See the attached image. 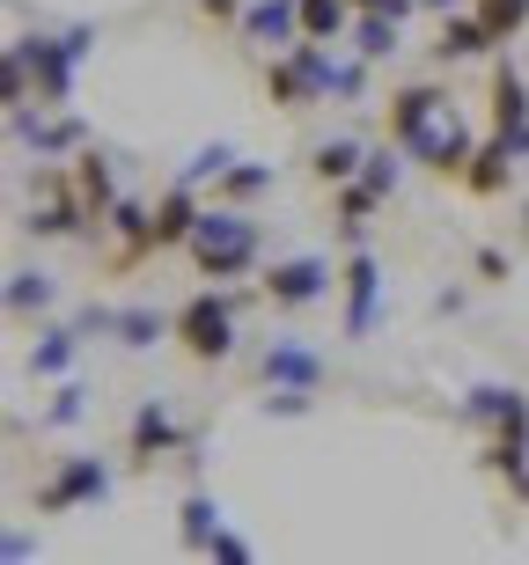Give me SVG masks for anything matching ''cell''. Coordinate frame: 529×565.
Instances as JSON below:
<instances>
[{"mask_svg":"<svg viewBox=\"0 0 529 565\" xmlns=\"http://www.w3.org/2000/svg\"><path fill=\"white\" fill-rule=\"evenodd\" d=\"M88 52H96V30L88 22H74L60 38H44V30L15 38L8 44V104H30V82H38V104H66Z\"/></svg>","mask_w":529,"mask_h":565,"instance_id":"6da1fadb","label":"cell"},{"mask_svg":"<svg viewBox=\"0 0 529 565\" xmlns=\"http://www.w3.org/2000/svg\"><path fill=\"white\" fill-rule=\"evenodd\" d=\"M257 250H265V235H257L251 206H229V199H213L207 213H199V228H191L184 257L199 279H243L257 265Z\"/></svg>","mask_w":529,"mask_h":565,"instance_id":"7a4b0ae2","label":"cell"},{"mask_svg":"<svg viewBox=\"0 0 529 565\" xmlns=\"http://www.w3.org/2000/svg\"><path fill=\"white\" fill-rule=\"evenodd\" d=\"M331 66H339V52L317 38L287 44V52H273L265 60V96H273L279 110H309V104H331Z\"/></svg>","mask_w":529,"mask_h":565,"instance_id":"3957f363","label":"cell"},{"mask_svg":"<svg viewBox=\"0 0 529 565\" xmlns=\"http://www.w3.org/2000/svg\"><path fill=\"white\" fill-rule=\"evenodd\" d=\"M235 309H243V294H229V287H199L184 309H177V345H184L199 367L229 360V353H235Z\"/></svg>","mask_w":529,"mask_h":565,"instance_id":"277c9868","label":"cell"},{"mask_svg":"<svg viewBox=\"0 0 529 565\" xmlns=\"http://www.w3.org/2000/svg\"><path fill=\"white\" fill-rule=\"evenodd\" d=\"M257 287H265V301H273L279 316H301V309H317V301H331L339 265H331V257H273Z\"/></svg>","mask_w":529,"mask_h":565,"instance_id":"5b68a950","label":"cell"},{"mask_svg":"<svg viewBox=\"0 0 529 565\" xmlns=\"http://www.w3.org/2000/svg\"><path fill=\"white\" fill-rule=\"evenodd\" d=\"M110 462L104 456H60V470L38 484V514H74V507H104L110 500Z\"/></svg>","mask_w":529,"mask_h":565,"instance_id":"8992f818","label":"cell"},{"mask_svg":"<svg viewBox=\"0 0 529 565\" xmlns=\"http://www.w3.org/2000/svg\"><path fill=\"white\" fill-rule=\"evenodd\" d=\"M184 448H191V434L177 426L170 397H140V404H133V419H126V456H133V470H155V462L184 456Z\"/></svg>","mask_w":529,"mask_h":565,"instance_id":"52a82bcc","label":"cell"},{"mask_svg":"<svg viewBox=\"0 0 529 565\" xmlns=\"http://www.w3.org/2000/svg\"><path fill=\"white\" fill-rule=\"evenodd\" d=\"M404 154H412L420 169H434V177H464L470 154H478V140H470V126L456 118V104H448V110H434V118L404 140Z\"/></svg>","mask_w":529,"mask_h":565,"instance_id":"ba28073f","label":"cell"},{"mask_svg":"<svg viewBox=\"0 0 529 565\" xmlns=\"http://www.w3.org/2000/svg\"><path fill=\"white\" fill-rule=\"evenodd\" d=\"M464 419L486 426V440H522L529 448V390H515V382H478V390H464Z\"/></svg>","mask_w":529,"mask_h":565,"instance_id":"9c48e42d","label":"cell"},{"mask_svg":"<svg viewBox=\"0 0 529 565\" xmlns=\"http://www.w3.org/2000/svg\"><path fill=\"white\" fill-rule=\"evenodd\" d=\"M339 294H346V338H368L382 316V265L368 243L339 257Z\"/></svg>","mask_w":529,"mask_h":565,"instance_id":"30bf717a","label":"cell"},{"mask_svg":"<svg viewBox=\"0 0 529 565\" xmlns=\"http://www.w3.org/2000/svg\"><path fill=\"white\" fill-rule=\"evenodd\" d=\"M257 382L265 390H324L331 382V360L317 345H301V338H273L265 353H257Z\"/></svg>","mask_w":529,"mask_h":565,"instance_id":"8fae6325","label":"cell"},{"mask_svg":"<svg viewBox=\"0 0 529 565\" xmlns=\"http://www.w3.org/2000/svg\"><path fill=\"white\" fill-rule=\"evenodd\" d=\"M8 132H15L38 162H60V154H82L88 147L82 118H30V104H8Z\"/></svg>","mask_w":529,"mask_h":565,"instance_id":"7c38bea8","label":"cell"},{"mask_svg":"<svg viewBox=\"0 0 529 565\" xmlns=\"http://www.w3.org/2000/svg\"><path fill=\"white\" fill-rule=\"evenodd\" d=\"M235 30L251 52H287V44H301V0H251Z\"/></svg>","mask_w":529,"mask_h":565,"instance_id":"4fadbf2b","label":"cell"},{"mask_svg":"<svg viewBox=\"0 0 529 565\" xmlns=\"http://www.w3.org/2000/svg\"><path fill=\"white\" fill-rule=\"evenodd\" d=\"M426 52H434V60L442 66H456V60H486V52H500V44H493V30H486V15H478V8H456V15H442L434 22V44H426Z\"/></svg>","mask_w":529,"mask_h":565,"instance_id":"5bb4252c","label":"cell"},{"mask_svg":"<svg viewBox=\"0 0 529 565\" xmlns=\"http://www.w3.org/2000/svg\"><path fill=\"white\" fill-rule=\"evenodd\" d=\"M199 184H184V177H170V191H162V206H155V257L162 250H184L191 228H199Z\"/></svg>","mask_w":529,"mask_h":565,"instance_id":"9a60e30c","label":"cell"},{"mask_svg":"<svg viewBox=\"0 0 529 565\" xmlns=\"http://www.w3.org/2000/svg\"><path fill=\"white\" fill-rule=\"evenodd\" d=\"M456 104V96H448L442 82H404V88H390V140H412V132L426 126V118H434V110H448Z\"/></svg>","mask_w":529,"mask_h":565,"instance_id":"2e32d148","label":"cell"},{"mask_svg":"<svg viewBox=\"0 0 529 565\" xmlns=\"http://www.w3.org/2000/svg\"><path fill=\"white\" fill-rule=\"evenodd\" d=\"M74 191H82V206H88V221H96V228H104L110 206L126 199V191H118V169H110V154H96V147H82V154H74Z\"/></svg>","mask_w":529,"mask_h":565,"instance_id":"e0dca14e","label":"cell"},{"mask_svg":"<svg viewBox=\"0 0 529 565\" xmlns=\"http://www.w3.org/2000/svg\"><path fill=\"white\" fill-rule=\"evenodd\" d=\"M221 529H229V514H221V500H213V492H184V507H177V544H184L191 558H207Z\"/></svg>","mask_w":529,"mask_h":565,"instance_id":"ac0fdd59","label":"cell"},{"mask_svg":"<svg viewBox=\"0 0 529 565\" xmlns=\"http://www.w3.org/2000/svg\"><path fill=\"white\" fill-rule=\"evenodd\" d=\"M360 162H368V147H360L353 132H331V140L309 147V177H317V184H353Z\"/></svg>","mask_w":529,"mask_h":565,"instance_id":"d6986e66","label":"cell"},{"mask_svg":"<svg viewBox=\"0 0 529 565\" xmlns=\"http://www.w3.org/2000/svg\"><path fill=\"white\" fill-rule=\"evenodd\" d=\"M508 177H515V147L500 140V132H493V140L478 147V154H470V169H464V184L478 191V199H500V191H508Z\"/></svg>","mask_w":529,"mask_h":565,"instance_id":"ffe728a7","label":"cell"},{"mask_svg":"<svg viewBox=\"0 0 529 565\" xmlns=\"http://www.w3.org/2000/svg\"><path fill=\"white\" fill-rule=\"evenodd\" d=\"M74 360H82V323H66V331H44L38 345H30V375H38V382H60Z\"/></svg>","mask_w":529,"mask_h":565,"instance_id":"44dd1931","label":"cell"},{"mask_svg":"<svg viewBox=\"0 0 529 565\" xmlns=\"http://www.w3.org/2000/svg\"><path fill=\"white\" fill-rule=\"evenodd\" d=\"M118 345L126 353H148L155 338H177V316H162V309H148V301H133V309H118Z\"/></svg>","mask_w":529,"mask_h":565,"instance_id":"7402d4cb","label":"cell"},{"mask_svg":"<svg viewBox=\"0 0 529 565\" xmlns=\"http://www.w3.org/2000/svg\"><path fill=\"white\" fill-rule=\"evenodd\" d=\"M398 44H404V15H375V8L353 15V52L360 60H390Z\"/></svg>","mask_w":529,"mask_h":565,"instance_id":"603a6c76","label":"cell"},{"mask_svg":"<svg viewBox=\"0 0 529 565\" xmlns=\"http://www.w3.org/2000/svg\"><path fill=\"white\" fill-rule=\"evenodd\" d=\"M375 206H382V199L360 184V177H353V184H339V243H346V250H360V243H368V221H375Z\"/></svg>","mask_w":529,"mask_h":565,"instance_id":"cb8c5ba5","label":"cell"},{"mask_svg":"<svg viewBox=\"0 0 529 565\" xmlns=\"http://www.w3.org/2000/svg\"><path fill=\"white\" fill-rule=\"evenodd\" d=\"M265 191H273V162H243V154H235L229 177L213 184V199H229V206H251V199H265Z\"/></svg>","mask_w":529,"mask_h":565,"instance_id":"d4e9b609","label":"cell"},{"mask_svg":"<svg viewBox=\"0 0 529 565\" xmlns=\"http://www.w3.org/2000/svg\"><path fill=\"white\" fill-rule=\"evenodd\" d=\"M486 470L508 484L515 500H529V448L522 440H486Z\"/></svg>","mask_w":529,"mask_h":565,"instance_id":"484cf974","label":"cell"},{"mask_svg":"<svg viewBox=\"0 0 529 565\" xmlns=\"http://www.w3.org/2000/svg\"><path fill=\"white\" fill-rule=\"evenodd\" d=\"M38 309H52V279L15 265V273H8V316H38Z\"/></svg>","mask_w":529,"mask_h":565,"instance_id":"4316f807","label":"cell"},{"mask_svg":"<svg viewBox=\"0 0 529 565\" xmlns=\"http://www.w3.org/2000/svg\"><path fill=\"white\" fill-rule=\"evenodd\" d=\"M404 147H368V162H360V184L375 191L382 206H390V199H398V177H404V162H398Z\"/></svg>","mask_w":529,"mask_h":565,"instance_id":"83f0119b","label":"cell"},{"mask_svg":"<svg viewBox=\"0 0 529 565\" xmlns=\"http://www.w3.org/2000/svg\"><path fill=\"white\" fill-rule=\"evenodd\" d=\"M82 412H88V390H82V382H60V390H52V404L38 412V434H60V426H74Z\"/></svg>","mask_w":529,"mask_h":565,"instance_id":"f1b7e54d","label":"cell"},{"mask_svg":"<svg viewBox=\"0 0 529 565\" xmlns=\"http://www.w3.org/2000/svg\"><path fill=\"white\" fill-rule=\"evenodd\" d=\"M478 15H486L493 44H515L529 30V0H478Z\"/></svg>","mask_w":529,"mask_h":565,"instance_id":"f546056e","label":"cell"},{"mask_svg":"<svg viewBox=\"0 0 529 565\" xmlns=\"http://www.w3.org/2000/svg\"><path fill=\"white\" fill-rule=\"evenodd\" d=\"M229 162H235V147L213 140V147H199V154H191L177 177H184V184H221V177H229Z\"/></svg>","mask_w":529,"mask_h":565,"instance_id":"4dcf8cb0","label":"cell"},{"mask_svg":"<svg viewBox=\"0 0 529 565\" xmlns=\"http://www.w3.org/2000/svg\"><path fill=\"white\" fill-rule=\"evenodd\" d=\"M368 66L375 60H360V52L331 66V96H339V104H360V96H368Z\"/></svg>","mask_w":529,"mask_h":565,"instance_id":"1f68e13d","label":"cell"},{"mask_svg":"<svg viewBox=\"0 0 529 565\" xmlns=\"http://www.w3.org/2000/svg\"><path fill=\"white\" fill-rule=\"evenodd\" d=\"M317 412V390H273L265 397V419H309Z\"/></svg>","mask_w":529,"mask_h":565,"instance_id":"d6a6232c","label":"cell"},{"mask_svg":"<svg viewBox=\"0 0 529 565\" xmlns=\"http://www.w3.org/2000/svg\"><path fill=\"white\" fill-rule=\"evenodd\" d=\"M207 558H221V565H251V544H243L235 529H221V536H213V551H207Z\"/></svg>","mask_w":529,"mask_h":565,"instance_id":"836d02e7","label":"cell"},{"mask_svg":"<svg viewBox=\"0 0 529 565\" xmlns=\"http://www.w3.org/2000/svg\"><path fill=\"white\" fill-rule=\"evenodd\" d=\"M243 8H251V0H199V15H207V22H243Z\"/></svg>","mask_w":529,"mask_h":565,"instance_id":"e575fe53","label":"cell"},{"mask_svg":"<svg viewBox=\"0 0 529 565\" xmlns=\"http://www.w3.org/2000/svg\"><path fill=\"white\" fill-rule=\"evenodd\" d=\"M478 279H508V250H493V243H486V250H478Z\"/></svg>","mask_w":529,"mask_h":565,"instance_id":"d590c367","label":"cell"},{"mask_svg":"<svg viewBox=\"0 0 529 565\" xmlns=\"http://www.w3.org/2000/svg\"><path fill=\"white\" fill-rule=\"evenodd\" d=\"M420 8H426V15H434V22H442V15H456L464 0H420Z\"/></svg>","mask_w":529,"mask_h":565,"instance_id":"8d00e7d4","label":"cell"},{"mask_svg":"<svg viewBox=\"0 0 529 565\" xmlns=\"http://www.w3.org/2000/svg\"><path fill=\"white\" fill-rule=\"evenodd\" d=\"M522 243H529V206H522Z\"/></svg>","mask_w":529,"mask_h":565,"instance_id":"74e56055","label":"cell"}]
</instances>
